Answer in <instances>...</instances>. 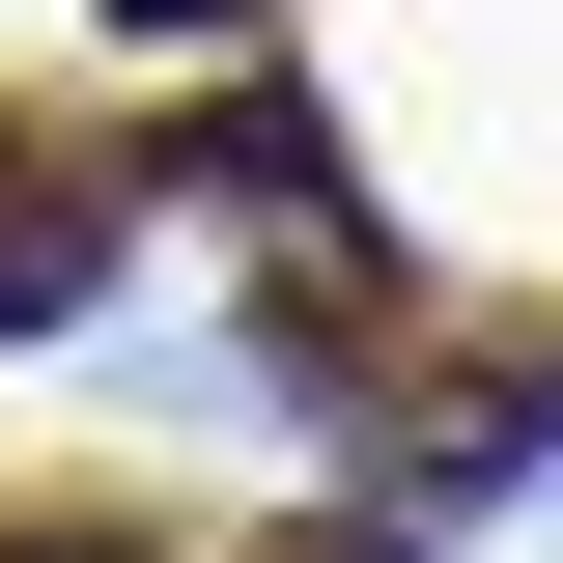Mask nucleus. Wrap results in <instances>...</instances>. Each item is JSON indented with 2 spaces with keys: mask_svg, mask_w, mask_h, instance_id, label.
<instances>
[{
  "mask_svg": "<svg viewBox=\"0 0 563 563\" xmlns=\"http://www.w3.org/2000/svg\"><path fill=\"white\" fill-rule=\"evenodd\" d=\"M113 169H57V198H0V339H57V310H113Z\"/></svg>",
  "mask_w": 563,
  "mask_h": 563,
  "instance_id": "1",
  "label": "nucleus"
}]
</instances>
